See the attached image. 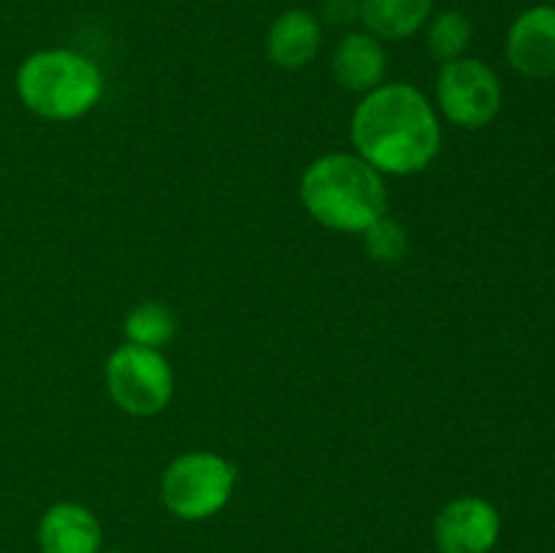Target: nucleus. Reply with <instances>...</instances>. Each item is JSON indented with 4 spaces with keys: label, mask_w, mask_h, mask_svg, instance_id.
Wrapping results in <instances>:
<instances>
[{
    "label": "nucleus",
    "mask_w": 555,
    "mask_h": 553,
    "mask_svg": "<svg viewBox=\"0 0 555 553\" xmlns=\"http://www.w3.org/2000/svg\"><path fill=\"white\" fill-rule=\"evenodd\" d=\"M352 141L363 160L377 171L415 173L437 157L442 133L421 90L385 85L369 92L356 108Z\"/></svg>",
    "instance_id": "nucleus-1"
},
{
    "label": "nucleus",
    "mask_w": 555,
    "mask_h": 553,
    "mask_svg": "<svg viewBox=\"0 0 555 553\" xmlns=\"http://www.w3.org/2000/svg\"><path fill=\"white\" fill-rule=\"evenodd\" d=\"M304 206L314 220L336 231H366L388 211L385 182L374 166L356 155H325L301 179Z\"/></svg>",
    "instance_id": "nucleus-2"
},
{
    "label": "nucleus",
    "mask_w": 555,
    "mask_h": 553,
    "mask_svg": "<svg viewBox=\"0 0 555 553\" xmlns=\"http://www.w3.org/2000/svg\"><path fill=\"white\" fill-rule=\"evenodd\" d=\"M22 103L38 117L74 119L90 112L103 92L101 70L68 49L36 52L16 74Z\"/></svg>",
    "instance_id": "nucleus-3"
},
{
    "label": "nucleus",
    "mask_w": 555,
    "mask_h": 553,
    "mask_svg": "<svg viewBox=\"0 0 555 553\" xmlns=\"http://www.w3.org/2000/svg\"><path fill=\"white\" fill-rule=\"evenodd\" d=\"M236 483V466L215 453L179 455L160 480L166 507L184 520H204L225 507Z\"/></svg>",
    "instance_id": "nucleus-4"
},
{
    "label": "nucleus",
    "mask_w": 555,
    "mask_h": 553,
    "mask_svg": "<svg viewBox=\"0 0 555 553\" xmlns=\"http://www.w3.org/2000/svg\"><path fill=\"white\" fill-rule=\"evenodd\" d=\"M108 394L130 415H157L171 401L173 374L152 347L122 345L106 363Z\"/></svg>",
    "instance_id": "nucleus-5"
},
{
    "label": "nucleus",
    "mask_w": 555,
    "mask_h": 553,
    "mask_svg": "<svg viewBox=\"0 0 555 553\" xmlns=\"http://www.w3.org/2000/svg\"><path fill=\"white\" fill-rule=\"evenodd\" d=\"M437 98L450 123L461 128H482L502 108V85L486 63L459 57L439 70Z\"/></svg>",
    "instance_id": "nucleus-6"
},
{
    "label": "nucleus",
    "mask_w": 555,
    "mask_h": 553,
    "mask_svg": "<svg viewBox=\"0 0 555 553\" xmlns=\"http://www.w3.org/2000/svg\"><path fill=\"white\" fill-rule=\"evenodd\" d=\"M502 520L496 507L480 497L450 502L439 513L434 537L442 553H488L499 540Z\"/></svg>",
    "instance_id": "nucleus-7"
},
{
    "label": "nucleus",
    "mask_w": 555,
    "mask_h": 553,
    "mask_svg": "<svg viewBox=\"0 0 555 553\" xmlns=\"http://www.w3.org/2000/svg\"><path fill=\"white\" fill-rule=\"evenodd\" d=\"M507 60L531 79L555 76V5H534L507 33Z\"/></svg>",
    "instance_id": "nucleus-8"
},
{
    "label": "nucleus",
    "mask_w": 555,
    "mask_h": 553,
    "mask_svg": "<svg viewBox=\"0 0 555 553\" xmlns=\"http://www.w3.org/2000/svg\"><path fill=\"white\" fill-rule=\"evenodd\" d=\"M103 531L95 515L74 502H60L43 513L38 542L43 553H98Z\"/></svg>",
    "instance_id": "nucleus-9"
},
{
    "label": "nucleus",
    "mask_w": 555,
    "mask_h": 553,
    "mask_svg": "<svg viewBox=\"0 0 555 553\" xmlns=\"http://www.w3.org/2000/svg\"><path fill=\"white\" fill-rule=\"evenodd\" d=\"M385 68H388V54L372 33H350L341 38L334 52L336 81L352 92L377 90Z\"/></svg>",
    "instance_id": "nucleus-10"
},
{
    "label": "nucleus",
    "mask_w": 555,
    "mask_h": 553,
    "mask_svg": "<svg viewBox=\"0 0 555 553\" xmlns=\"http://www.w3.org/2000/svg\"><path fill=\"white\" fill-rule=\"evenodd\" d=\"M320 49V20L304 9L285 11L266 36V52L282 68H304Z\"/></svg>",
    "instance_id": "nucleus-11"
},
{
    "label": "nucleus",
    "mask_w": 555,
    "mask_h": 553,
    "mask_svg": "<svg viewBox=\"0 0 555 553\" xmlns=\"http://www.w3.org/2000/svg\"><path fill=\"white\" fill-rule=\"evenodd\" d=\"M434 0H361V20L374 38L399 41L428 22Z\"/></svg>",
    "instance_id": "nucleus-12"
},
{
    "label": "nucleus",
    "mask_w": 555,
    "mask_h": 553,
    "mask_svg": "<svg viewBox=\"0 0 555 553\" xmlns=\"http://www.w3.org/2000/svg\"><path fill=\"white\" fill-rule=\"evenodd\" d=\"M173 331H177L173 312L166 304L157 301L139 304V307L128 314V320H125V334H128L130 345L152 347V350L168 345Z\"/></svg>",
    "instance_id": "nucleus-13"
},
{
    "label": "nucleus",
    "mask_w": 555,
    "mask_h": 553,
    "mask_svg": "<svg viewBox=\"0 0 555 553\" xmlns=\"http://www.w3.org/2000/svg\"><path fill=\"white\" fill-rule=\"evenodd\" d=\"M472 41V22L461 11H442L428 22V52L442 63H453Z\"/></svg>",
    "instance_id": "nucleus-14"
},
{
    "label": "nucleus",
    "mask_w": 555,
    "mask_h": 553,
    "mask_svg": "<svg viewBox=\"0 0 555 553\" xmlns=\"http://www.w3.org/2000/svg\"><path fill=\"white\" fill-rule=\"evenodd\" d=\"M366 253L374 260H399L406 253V231L390 217H379L366 228Z\"/></svg>",
    "instance_id": "nucleus-15"
},
{
    "label": "nucleus",
    "mask_w": 555,
    "mask_h": 553,
    "mask_svg": "<svg viewBox=\"0 0 555 553\" xmlns=\"http://www.w3.org/2000/svg\"><path fill=\"white\" fill-rule=\"evenodd\" d=\"M320 20L334 27L352 25L356 20H361V0H323Z\"/></svg>",
    "instance_id": "nucleus-16"
},
{
    "label": "nucleus",
    "mask_w": 555,
    "mask_h": 553,
    "mask_svg": "<svg viewBox=\"0 0 555 553\" xmlns=\"http://www.w3.org/2000/svg\"><path fill=\"white\" fill-rule=\"evenodd\" d=\"M108 553H119V551H108Z\"/></svg>",
    "instance_id": "nucleus-17"
}]
</instances>
